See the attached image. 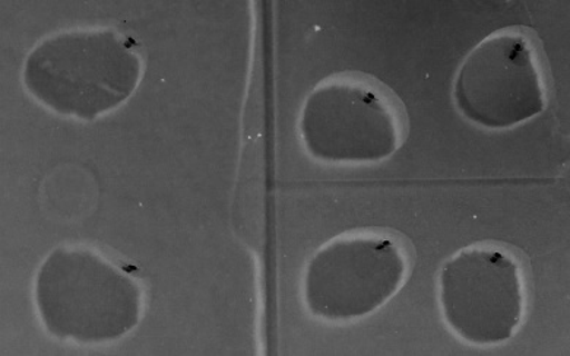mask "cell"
<instances>
[{
  "label": "cell",
  "mask_w": 570,
  "mask_h": 356,
  "mask_svg": "<svg viewBox=\"0 0 570 356\" xmlns=\"http://www.w3.org/2000/svg\"><path fill=\"white\" fill-rule=\"evenodd\" d=\"M452 96L458 111L483 129H512L540 116L551 96L540 37L522 26L485 37L458 68Z\"/></svg>",
  "instance_id": "4"
},
{
  "label": "cell",
  "mask_w": 570,
  "mask_h": 356,
  "mask_svg": "<svg viewBox=\"0 0 570 356\" xmlns=\"http://www.w3.org/2000/svg\"><path fill=\"white\" fill-rule=\"evenodd\" d=\"M439 306L465 344L489 348L509 342L525 322L531 271L521 250L481 241L453 253L439 271Z\"/></svg>",
  "instance_id": "3"
},
{
  "label": "cell",
  "mask_w": 570,
  "mask_h": 356,
  "mask_svg": "<svg viewBox=\"0 0 570 356\" xmlns=\"http://www.w3.org/2000/svg\"><path fill=\"white\" fill-rule=\"evenodd\" d=\"M404 102L363 72L326 78L311 92L301 117L303 144L313 158L345 166L386 161L409 138Z\"/></svg>",
  "instance_id": "1"
},
{
  "label": "cell",
  "mask_w": 570,
  "mask_h": 356,
  "mask_svg": "<svg viewBox=\"0 0 570 356\" xmlns=\"http://www.w3.org/2000/svg\"><path fill=\"white\" fill-rule=\"evenodd\" d=\"M39 304L50 329L102 340L124 334L138 316L132 280L90 253H58L39 276Z\"/></svg>",
  "instance_id": "6"
},
{
  "label": "cell",
  "mask_w": 570,
  "mask_h": 356,
  "mask_svg": "<svg viewBox=\"0 0 570 356\" xmlns=\"http://www.w3.org/2000/svg\"><path fill=\"white\" fill-rule=\"evenodd\" d=\"M414 266V246L395 229L371 227L340 234L307 265L306 306L325 322L362 320L405 287Z\"/></svg>",
  "instance_id": "2"
},
{
  "label": "cell",
  "mask_w": 570,
  "mask_h": 356,
  "mask_svg": "<svg viewBox=\"0 0 570 356\" xmlns=\"http://www.w3.org/2000/svg\"><path fill=\"white\" fill-rule=\"evenodd\" d=\"M141 75L137 51L109 30L50 37L28 58L26 83L40 101L63 115L92 119L119 106Z\"/></svg>",
  "instance_id": "5"
}]
</instances>
